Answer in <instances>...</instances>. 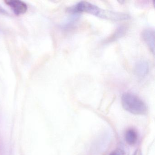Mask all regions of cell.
<instances>
[{"instance_id":"obj_4","label":"cell","mask_w":155,"mask_h":155,"mask_svg":"<svg viewBox=\"0 0 155 155\" xmlns=\"http://www.w3.org/2000/svg\"><path fill=\"white\" fill-rule=\"evenodd\" d=\"M149 71V65L145 60H140L135 64L134 72L140 78H143L147 76Z\"/></svg>"},{"instance_id":"obj_5","label":"cell","mask_w":155,"mask_h":155,"mask_svg":"<svg viewBox=\"0 0 155 155\" xmlns=\"http://www.w3.org/2000/svg\"><path fill=\"white\" fill-rule=\"evenodd\" d=\"M143 40L149 48L154 54L155 52V31L151 29H146L142 32Z\"/></svg>"},{"instance_id":"obj_7","label":"cell","mask_w":155,"mask_h":155,"mask_svg":"<svg viewBox=\"0 0 155 155\" xmlns=\"http://www.w3.org/2000/svg\"><path fill=\"white\" fill-rule=\"evenodd\" d=\"M125 138L126 142L129 145H134L137 143V133L134 130H128L125 133Z\"/></svg>"},{"instance_id":"obj_1","label":"cell","mask_w":155,"mask_h":155,"mask_svg":"<svg viewBox=\"0 0 155 155\" xmlns=\"http://www.w3.org/2000/svg\"><path fill=\"white\" fill-rule=\"evenodd\" d=\"M67 12L71 14H78L86 12L100 18L113 21L127 20L130 18L129 15L122 12L103 9L98 6L86 1H81L76 5L69 7Z\"/></svg>"},{"instance_id":"obj_11","label":"cell","mask_w":155,"mask_h":155,"mask_svg":"<svg viewBox=\"0 0 155 155\" xmlns=\"http://www.w3.org/2000/svg\"><path fill=\"white\" fill-rule=\"evenodd\" d=\"M133 155H142V153H141V150L139 149L136 150V151L134 152Z\"/></svg>"},{"instance_id":"obj_8","label":"cell","mask_w":155,"mask_h":155,"mask_svg":"<svg viewBox=\"0 0 155 155\" xmlns=\"http://www.w3.org/2000/svg\"><path fill=\"white\" fill-rule=\"evenodd\" d=\"M127 29L125 26H120L118 28L115 33L112 35L111 37L107 40V41H112L119 39L123 37L127 32Z\"/></svg>"},{"instance_id":"obj_2","label":"cell","mask_w":155,"mask_h":155,"mask_svg":"<svg viewBox=\"0 0 155 155\" xmlns=\"http://www.w3.org/2000/svg\"><path fill=\"white\" fill-rule=\"evenodd\" d=\"M121 104L125 110L135 115H144L147 110L144 101L132 93H124L121 97Z\"/></svg>"},{"instance_id":"obj_9","label":"cell","mask_w":155,"mask_h":155,"mask_svg":"<svg viewBox=\"0 0 155 155\" xmlns=\"http://www.w3.org/2000/svg\"><path fill=\"white\" fill-rule=\"evenodd\" d=\"M110 155H129L128 152L124 149L118 148L112 151Z\"/></svg>"},{"instance_id":"obj_6","label":"cell","mask_w":155,"mask_h":155,"mask_svg":"<svg viewBox=\"0 0 155 155\" xmlns=\"http://www.w3.org/2000/svg\"><path fill=\"white\" fill-rule=\"evenodd\" d=\"M78 14H72L64 22L61 24V28L64 30L71 28L76 24L77 21L79 18Z\"/></svg>"},{"instance_id":"obj_3","label":"cell","mask_w":155,"mask_h":155,"mask_svg":"<svg viewBox=\"0 0 155 155\" xmlns=\"http://www.w3.org/2000/svg\"><path fill=\"white\" fill-rule=\"evenodd\" d=\"M9 6L16 15L25 14L28 11V7L25 2L20 0H7L5 2Z\"/></svg>"},{"instance_id":"obj_10","label":"cell","mask_w":155,"mask_h":155,"mask_svg":"<svg viewBox=\"0 0 155 155\" xmlns=\"http://www.w3.org/2000/svg\"><path fill=\"white\" fill-rule=\"evenodd\" d=\"M0 14L6 15H8V12H7L6 10L4 9L2 7L0 6Z\"/></svg>"}]
</instances>
